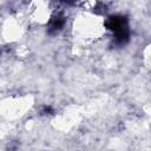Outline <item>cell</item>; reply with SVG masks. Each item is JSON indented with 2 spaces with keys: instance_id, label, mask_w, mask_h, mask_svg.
Masks as SVG:
<instances>
[{
  "instance_id": "obj_1",
  "label": "cell",
  "mask_w": 151,
  "mask_h": 151,
  "mask_svg": "<svg viewBox=\"0 0 151 151\" xmlns=\"http://www.w3.org/2000/svg\"><path fill=\"white\" fill-rule=\"evenodd\" d=\"M105 25L109 29L117 33L119 31L127 28V19H126V17H123V15H112L107 19Z\"/></svg>"
},
{
  "instance_id": "obj_2",
  "label": "cell",
  "mask_w": 151,
  "mask_h": 151,
  "mask_svg": "<svg viewBox=\"0 0 151 151\" xmlns=\"http://www.w3.org/2000/svg\"><path fill=\"white\" fill-rule=\"evenodd\" d=\"M65 24V18L63 15H57L54 17L51 21H50V25H48V32L50 33H54V32H58L63 28Z\"/></svg>"
},
{
  "instance_id": "obj_3",
  "label": "cell",
  "mask_w": 151,
  "mask_h": 151,
  "mask_svg": "<svg viewBox=\"0 0 151 151\" xmlns=\"http://www.w3.org/2000/svg\"><path fill=\"white\" fill-rule=\"evenodd\" d=\"M44 112H46V113H53V110L50 106H45L44 107Z\"/></svg>"
},
{
  "instance_id": "obj_4",
  "label": "cell",
  "mask_w": 151,
  "mask_h": 151,
  "mask_svg": "<svg viewBox=\"0 0 151 151\" xmlns=\"http://www.w3.org/2000/svg\"><path fill=\"white\" fill-rule=\"evenodd\" d=\"M63 2H66V4H72V2H74L76 0H61Z\"/></svg>"
}]
</instances>
